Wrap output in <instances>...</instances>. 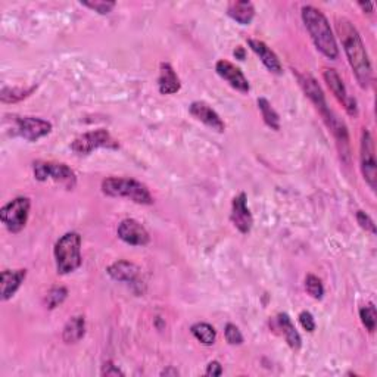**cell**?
I'll return each instance as SVG.
<instances>
[{
	"label": "cell",
	"mask_w": 377,
	"mask_h": 377,
	"mask_svg": "<svg viewBox=\"0 0 377 377\" xmlns=\"http://www.w3.org/2000/svg\"><path fill=\"white\" fill-rule=\"evenodd\" d=\"M56 271L60 276L74 273L83 264L81 257V236L77 231H68L60 236L54 249Z\"/></svg>",
	"instance_id": "obj_4"
},
{
	"label": "cell",
	"mask_w": 377,
	"mask_h": 377,
	"mask_svg": "<svg viewBox=\"0 0 377 377\" xmlns=\"http://www.w3.org/2000/svg\"><path fill=\"white\" fill-rule=\"evenodd\" d=\"M80 5L89 8L90 11H95L99 15H108L117 6L115 2H109V0H91V2H80Z\"/></svg>",
	"instance_id": "obj_29"
},
{
	"label": "cell",
	"mask_w": 377,
	"mask_h": 377,
	"mask_svg": "<svg viewBox=\"0 0 377 377\" xmlns=\"http://www.w3.org/2000/svg\"><path fill=\"white\" fill-rule=\"evenodd\" d=\"M216 71H217V74L222 80H226L234 90L240 91V93H243V95L249 93V90H251L249 81L247 77H244V74L242 73V69L239 67L229 62V60H226V59H220L216 64Z\"/></svg>",
	"instance_id": "obj_14"
},
{
	"label": "cell",
	"mask_w": 377,
	"mask_h": 377,
	"mask_svg": "<svg viewBox=\"0 0 377 377\" xmlns=\"http://www.w3.org/2000/svg\"><path fill=\"white\" fill-rule=\"evenodd\" d=\"M248 46L251 47L252 52L261 59V62L266 65V68L271 74H276V76L283 74V65L280 62L279 56L274 54V50L271 47L267 46V43H264L257 38H249Z\"/></svg>",
	"instance_id": "obj_16"
},
{
	"label": "cell",
	"mask_w": 377,
	"mask_h": 377,
	"mask_svg": "<svg viewBox=\"0 0 377 377\" xmlns=\"http://www.w3.org/2000/svg\"><path fill=\"white\" fill-rule=\"evenodd\" d=\"M302 21L307 27L312 43L317 47V50L330 60H336L339 56V47L336 43L334 34L332 32V27L329 19L320 11V9L314 8L311 5L302 6Z\"/></svg>",
	"instance_id": "obj_2"
},
{
	"label": "cell",
	"mask_w": 377,
	"mask_h": 377,
	"mask_svg": "<svg viewBox=\"0 0 377 377\" xmlns=\"http://www.w3.org/2000/svg\"><path fill=\"white\" fill-rule=\"evenodd\" d=\"M299 323L304 328V330H307L308 333H312L315 330V328H317V324H315V320H314V315L310 311H302L299 314Z\"/></svg>",
	"instance_id": "obj_32"
},
{
	"label": "cell",
	"mask_w": 377,
	"mask_h": 377,
	"mask_svg": "<svg viewBox=\"0 0 377 377\" xmlns=\"http://www.w3.org/2000/svg\"><path fill=\"white\" fill-rule=\"evenodd\" d=\"M274 323H276V328L282 332L290 348L293 351H298L302 346V338L297 328H295V324L289 315L286 312H280L277 314V317L274 319Z\"/></svg>",
	"instance_id": "obj_20"
},
{
	"label": "cell",
	"mask_w": 377,
	"mask_h": 377,
	"mask_svg": "<svg viewBox=\"0 0 377 377\" xmlns=\"http://www.w3.org/2000/svg\"><path fill=\"white\" fill-rule=\"evenodd\" d=\"M102 192L111 198H126L140 205H152L154 196L145 183L130 177H108L102 181Z\"/></svg>",
	"instance_id": "obj_3"
},
{
	"label": "cell",
	"mask_w": 377,
	"mask_h": 377,
	"mask_svg": "<svg viewBox=\"0 0 377 377\" xmlns=\"http://www.w3.org/2000/svg\"><path fill=\"white\" fill-rule=\"evenodd\" d=\"M190 332L202 345L207 346L214 345L217 339V330L209 323H195L190 328Z\"/></svg>",
	"instance_id": "obj_24"
},
{
	"label": "cell",
	"mask_w": 377,
	"mask_h": 377,
	"mask_svg": "<svg viewBox=\"0 0 377 377\" xmlns=\"http://www.w3.org/2000/svg\"><path fill=\"white\" fill-rule=\"evenodd\" d=\"M305 289H307L308 295L314 299H321L324 297L323 283L317 276H314V274H308L307 279H305Z\"/></svg>",
	"instance_id": "obj_28"
},
{
	"label": "cell",
	"mask_w": 377,
	"mask_h": 377,
	"mask_svg": "<svg viewBox=\"0 0 377 377\" xmlns=\"http://www.w3.org/2000/svg\"><path fill=\"white\" fill-rule=\"evenodd\" d=\"M189 112L196 119H199L207 127H209L211 130H216V131H218V133H222V131L226 130V124H224V121L218 115V112L214 109L211 105H208L207 102H203V100L192 102L189 106Z\"/></svg>",
	"instance_id": "obj_15"
},
{
	"label": "cell",
	"mask_w": 377,
	"mask_h": 377,
	"mask_svg": "<svg viewBox=\"0 0 377 377\" xmlns=\"http://www.w3.org/2000/svg\"><path fill=\"white\" fill-rule=\"evenodd\" d=\"M323 78L325 81V84L329 86L332 93L334 95V98L343 105L346 112H348L351 117L358 115V106H356V100L348 95V90H346V87L343 84V80L338 74V71L333 68H325L323 73Z\"/></svg>",
	"instance_id": "obj_11"
},
{
	"label": "cell",
	"mask_w": 377,
	"mask_h": 377,
	"mask_svg": "<svg viewBox=\"0 0 377 377\" xmlns=\"http://www.w3.org/2000/svg\"><path fill=\"white\" fill-rule=\"evenodd\" d=\"M52 122L38 117H14L12 135L23 137L27 141H37L52 133Z\"/></svg>",
	"instance_id": "obj_8"
},
{
	"label": "cell",
	"mask_w": 377,
	"mask_h": 377,
	"mask_svg": "<svg viewBox=\"0 0 377 377\" xmlns=\"http://www.w3.org/2000/svg\"><path fill=\"white\" fill-rule=\"evenodd\" d=\"M105 148V149H118L119 144L111 136V133L105 128H98L93 131H87V133L78 136L73 144H71V149L74 154L83 157L90 155L91 152Z\"/></svg>",
	"instance_id": "obj_7"
},
{
	"label": "cell",
	"mask_w": 377,
	"mask_h": 377,
	"mask_svg": "<svg viewBox=\"0 0 377 377\" xmlns=\"http://www.w3.org/2000/svg\"><path fill=\"white\" fill-rule=\"evenodd\" d=\"M227 15L240 25H249L255 18V6L248 0H236L229 3Z\"/></svg>",
	"instance_id": "obj_21"
},
{
	"label": "cell",
	"mask_w": 377,
	"mask_h": 377,
	"mask_svg": "<svg viewBox=\"0 0 377 377\" xmlns=\"http://www.w3.org/2000/svg\"><path fill=\"white\" fill-rule=\"evenodd\" d=\"M27 277V270H5L0 274V299L3 302L11 299L14 295L21 288Z\"/></svg>",
	"instance_id": "obj_18"
},
{
	"label": "cell",
	"mask_w": 377,
	"mask_h": 377,
	"mask_svg": "<svg viewBox=\"0 0 377 377\" xmlns=\"http://www.w3.org/2000/svg\"><path fill=\"white\" fill-rule=\"evenodd\" d=\"M230 220L233 222V226L236 227L242 234H248L252 230L253 217L248 207L247 193L242 192L238 196L233 198Z\"/></svg>",
	"instance_id": "obj_13"
},
{
	"label": "cell",
	"mask_w": 377,
	"mask_h": 377,
	"mask_svg": "<svg viewBox=\"0 0 377 377\" xmlns=\"http://www.w3.org/2000/svg\"><path fill=\"white\" fill-rule=\"evenodd\" d=\"M36 90V86L23 89V87H2V93H0V99L3 104H16V102L28 98Z\"/></svg>",
	"instance_id": "obj_25"
},
{
	"label": "cell",
	"mask_w": 377,
	"mask_h": 377,
	"mask_svg": "<svg viewBox=\"0 0 377 377\" xmlns=\"http://www.w3.org/2000/svg\"><path fill=\"white\" fill-rule=\"evenodd\" d=\"M180 373H179V370L177 369H174V367H168V369L167 370H164V372H162L161 373V376H179Z\"/></svg>",
	"instance_id": "obj_37"
},
{
	"label": "cell",
	"mask_w": 377,
	"mask_h": 377,
	"mask_svg": "<svg viewBox=\"0 0 377 377\" xmlns=\"http://www.w3.org/2000/svg\"><path fill=\"white\" fill-rule=\"evenodd\" d=\"M118 238L131 247H146L150 242L149 231L141 222L135 218H126L118 224Z\"/></svg>",
	"instance_id": "obj_12"
},
{
	"label": "cell",
	"mask_w": 377,
	"mask_h": 377,
	"mask_svg": "<svg viewBox=\"0 0 377 377\" xmlns=\"http://www.w3.org/2000/svg\"><path fill=\"white\" fill-rule=\"evenodd\" d=\"M297 78H298V83H299L301 89L304 90L305 96H307L312 102L315 108L319 109L323 119L328 122L333 117L334 112L328 106V102H325V98H324L323 90L319 84V81L315 80L311 74H297Z\"/></svg>",
	"instance_id": "obj_10"
},
{
	"label": "cell",
	"mask_w": 377,
	"mask_h": 377,
	"mask_svg": "<svg viewBox=\"0 0 377 377\" xmlns=\"http://www.w3.org/2000/svg\"><path fill=\"white\" fill-rule=\"evenodd\" d=\"M360 167L363 177L372 190L377 187V161H376V149L372 133L367 128L361 133L360 144Z\"/></svg>",
	"instance_id": "obj_9"
},
{
	"label": "cell",
	"mask_w": 377,
	"mask_h": 377,
	"mask_svg": "<svg viewBox=\"0 0 377 377\" xmlns=\"http://www.w3.org/2000/svg\"><path fill=\"white\" fill-rule=\"evenodd\" d=\"M336 33L339 36L356 81L363 89H369L373 83V65L358 30L350 19L338 18L336 19Z\"/></svg>",
	"instance_id": "obj_1"
},
{
	"label": "cell",
	"mask_w": 377,
	"mask_h": 377,
	"mask_svg": "<svg viewBox=\"0 0 377 377\" xmlns=\"http://www.w3.org/2000/svg\"><path fill=\"white\" fill-rule=\"evenodd\" d=\"M222 374V365L220 361H211L208 363L207 365V370H205V376H211V377H218Z\"/></svg>",
	"instance_id": "obj_34"
},
{
	"label": "cell",
	"mask_w": 377,
	"mask_h": 377,
	"mask_svg": "<svg viewBox=\"0 0 377 377\" xmlns=\"http://www.w3.org/2000/svg\"><path fill=\"white\" fill-rule=\"evenodd\" d=\"M360 319H361V323L365 328V330H369L370 333H374L376 325H377V311H376V307L373 302L367 304V305H364V307L360 308Z\"/></svg>",
	"instance_id": "obj_26"
},
{
	"label": "cell",
	"mask_w": 377,
	"mask_h": 377,
	"mask_svg": "<svg viewBox=\"0 0 377 377\" xmlns=\"http://www.w3.org/2000/svg\"><path fill=\"white\" fill-rule=\"evenodd\" d=\"M356 222L360 224V227L365 231H369L372 234H376V224L374 221L372 220V217L369 216V214L364 212V211H356Z\"/></svg>",
	"instance_id": "obj_31"
},
{
	"label": "cell",
	"mask_w": 377,
	"mask_h": 377,
	"mask_svg": "<svg viewBox=\"0 0 377 377\" xmlns=\"http://www.w3.org/2000/svg\"><path fill=\"white\" fill-rule=\"evenodd\" d=\"M86 334V319L84 315H74L71 317L62 329V341L68 345L77 343Z\"/></svg>",
	"instance_id": "obj_22"
},
{
	"label": "cell",
	"mask_w": 377,
	"mask_h": 377,
	"mask_svg": "<svg viewBox=\"0 0 377 377\" xmlns=\"http://www.w3.org/2000/svg\"><path fill=\"white\" fill-rule=\"evenodd\" d=\"M68 297V289L64 286H55L46 295V307L49 310H55L59 305H62Z\"/></svg>",
	"instance_id": "obj_27"
},
{
	"label": "cell",
	"mask_w": 377,
	"mask_h": 377,
	"mask_svg": "<svg viewBox=\"0 0 377 377\" xmlns=\"http://www.w3.org/2000/svg\"><path fill=\"white\" fill-rule=\"evenodd\" d=\"M181 89V81L171 64L162 62L159 65L158 90L161 95H176Z\"/></svg>",
	"instance_id": "obj_19"
},
{
	"label": "cell",
	"mask_w": 377,
	"mask_h": 377,
	"mask_svg": "<svg viewBox=\"0 0 377 377\" xmlns=\"http://www.w3.org/2000/svg\"><path fill=\"white\" fill-rule=\"evenodd\" d=\"M224 336H226V341L233 346L243 343V334L239 330L238 325L233 323L226 324V328H224Z\"/></svg>",
	"instance_id": "obj_30"
},
{
	"label": "cell",
	"mask_w": 377,
	"mask_h": 377,
	"mask_svg": "<svg viewBox=\"0 0 377 377\" xmlns=\"http://www.w3.org/2000/svg\"><path fill=\"white\" fill-rule=\"evenodd\" d=\"M257 104L261 111L262 119H264V122H266V126L274 131H279L280 130V115L277 114V111L271 106L269 99L260 98L257 100Z\"/></svg>",
	"instance_id": "obj_23"
},
{
	"label": "cell",
	"mask_w": 377,
	"mask_h": 377,
	"mask_svg": "<svg viewBox=\"0 0 377 377\" xmlns=\"http://www.w3.org/2000/svg\"><path fill=\"white\" fill-rule=\"evenodd\" d=\"M108 276L119 283H128V284H136L139 283L140 277V269L136 266L135 262H130L127 260H118L112 262L106 270Z\"/></svg>",
	"instance_id": "obj_17"
},
{
	"label": "cell",
	"mask_w": 377,
	"mask_h": 377,
	"mask_svg": "<svg viewBox=\"0 0 377 377\" xmlns=\"http://www.w3.org/2000/svg\"><path fill=\"white\" fill-rule=\"evenodd\" d=\"M358 6L363 9L364 14H365V11H367V14H373L374 12V3L373 2H365V3L360 2Z\"/></svg>",
	"instance_id": "obj_35"
},
{
	"label": "cell",
	"mask_w": 377,
	"mask_h": 377,
	"mask_svg": "<svg viewBox=\"0 0 377 377\" xmlns=\"http://www.w3.org/2000/svg\"><path fill=\"white\" fill-rule=\"evenodd\" d=\"M102 376H106V377H118V376H124V372H122L118 365H115L112 361H108L104 364V367H102Z\"/></svg>",
	"instance_id": "obj_33"
},
{
	"label": "cell",
	"mask_w": 377,
	"mask_h": 377,
	"mask_svg": "<svg viewBox=\"0 0 377 377\" xmlns=\"http://www.w3.org/2000/svg\"><path fill=\"white\" fill-rule=\"evenodd\" d=\"M233 55L236 56V59H239V60H244V58H247V52H244V49L242 46H238L236 49H234Z\"/></svg>",
	"instance_id": "obj_36"
},
{
	"label": "cell",
	"mask_w": 377,
	"mask_h": 377,
	"mask_svg": "<svg viewBox=\"0 0 377 377\" xmlns=\"http://www.w3.org/2000/svg\"><path fill=\"white\" fill-rule=\"evenodd\" d=\"M34 179L37 181H47L52 179L59 185L65 186L67 189H74L77 177L76 172L71 170L64 162H54V161H36L33 164Z\"/></svg>",
	"instance_id": "obj_5"
},
{
	"label": "cell",
	"mask_w": 377,
	"mask_h": 377,
	"mask_svg": "<svg viewBox=\"0 0 377 377\" xmlns=\"http://www.w3.org/2000/svg\"><path fill=\"white\" fill-rule=\"evenodd\" d=\"M30 209H32V201L27 196H18L9 201L3 208L0 209V220L3 226L11 233H19L24 230L28 222Z\"/></svg>",
	"instance_id": "obj_6"
}]
</instances>
